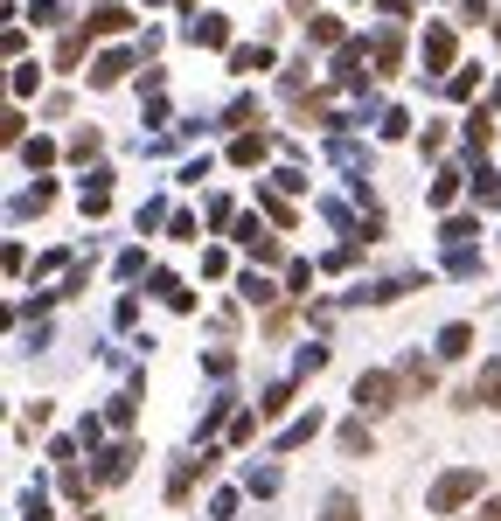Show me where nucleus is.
<instances>
[{
    "label": "nucleus",
    "instance_id": "412c9836",
    "mask_svg": "<svg viewBox=\"0 0 501 521\" xmlns=\"http://www.w3.org/2000/svg\"><path fill=\"white\" fill-rule=\"evenodd\" d=\"M154 292H161V299L174 306V313H188V306H195V292H188V285H181L174 271H154Z\"/></svg>",
    "mask_w": 501,
    "mask_h": 521
},
{
    "label": "nucleus",
    "instance_id": "e433bc0d",
    "mask_svg": "<svg viewBox=\"0 0 501 521\" xmlns=\"http://www.w3.org/2000/svg\"><path fill=\"white\" fill-rule=\"evenodd\" d=\"M314 369H328V348L314 341V348H300V362H293V376H314Z\"/></svg>",
    "mask_w": 501,
    "mask_h": 521
},
{
    "label": "nucleus",
    "instance_id": "f257e3e1",
    "mask_svg": "<svg viewBox=\"0 0 501 521\" xmlns=\"http://www.w3.org/2000/svg\"><path fill=\"white\" fill-rule=\"evenodd\" d=\"M474 494H481V466H453V473H439V487H432L425 508H432V515H460Z\"/></svg>",
    "mask_w": 501,
    "mask_h": 521
},
{
    "label": "nucleus",
    "instance_id": "f03ea898",
    "mask_svg": "<svg viewBox=\"0 0 501 521\" xmlns=\"http://www.w3.org/2000/svg\"><path fill=\"white\" fill-rule=\"evenodd\" d=\"M397 396H404V376H390V369H369V376L355 383L362 417H376V410H397Z\"/></svg>",
    "mask_w": 501,
    "mask_h": 521
},
{
    "label": "nucleus",
    "instance_id": "c03bdc74",
    "mask_svg": "<svg viewBox=\"0 0 501 521\" xmlns=\"http://www.w3.org/2000/svg\"><path fill=\"white\" fill-rule=\"evenodd\" d=\"M202 369H209V376H216V383H230V369H237V362H230V355H223V348H209V355H202Z\"/></svg>",
    "mask_w": 501,
    "mask_h": 521
},
{
    "label": "nucleus",
    "instance_id": "f3484780",
    "mask_svg": "<svg viewBox=\"0 0 501 521\" xmlns=\"http://www.w3.org/2000/svg\"><path fill=\"white\" fill-rule=\"evenodd\" d=\"M404 390H411V396H432V390H439V369H432L425 355H411V362H404Z\"/></svg>",
    "mask_w": 501,
    "mask_h": 521
},
{
    "label": "nucleus",
    "instance_id": "aec40b11",
    "mask_svg": "<svg viewBox=\"0 0 501 521\" xmlns=\"http://www.w3.org/2000/svg\"><path fill=\"white\" fill-rule=\"evenodd\" d=\"M488 139H495V119H488V105H474V112H467V146H474L481 160H488Z\"/></svg>",
    "mask_w": 501,
    "mask_h": 521
},
{
    "label": "nucleus",
    "instance_id": "2eb2a0df",
    "mask_svg": "<svg viewBox=\"0 0 501 521\" xmlns=\"http://www.w3.org/2000/svg\"><path fill=\"white\" fill-rule=\"evenodd\" d=\"M321 438V410H307V417H293L286 431H279V452H300V445H314Z\"/></svg>",
    "mask_w": 501,
    "mask_h": 521
},
{
    "label": "nucleus",
    "instance_id": "603ef678",
    "mask_svg": "<svg viewBox=\"0 0 501 521\" xmlns=\"http://www.w3.org/2000/svg\"><path fill=\"white\" fill-rule=\"evenodd\" d=\"M376 7H383V14H390V28H397V21H404V14H411V0H376Z\"/></svg>",
    "mask_w": 501,
    "mask_h": 521
},
{
    "label": "nucleus",
    "instance_id": "6ab92c4d",
    "mask_svg": "<svg viewBox=\"0 0 501 521\" xmlns=\"http://www.w3.org/2000/svg\"><path fill=\"white\" fill-rule=\"evenodd\" d=\"M223 417H237V396H230V390H216V396H209V410H202V424H195V438H209V431H216Z\"/></svg>",
    "mask_w": 501,
    "mask_h": 521
},
{
    "label": "nucleus",
    "instance_id": "8fccbe9b",
    "mask_svg": "<svg viewBox=\"0 0 501 521\" xmlns=\"http://www.w3.org/2000/svg\"><path fill=\"white\" fill-rule=\"evenodd\" d=\"M251 494H279V473L272 466H251Z\"/></svg>",
    "mask_w": 501,
    "mask_h": 521
},
{
    "label": "nucleus",
    "instance_id": "4d7b16f0",
    "mask_svg": "<svg viewBox=\"0 0 501 521\" xmlns=\"http://www.w3.org/2000/svg\"><path fill=\"white\" fill-rule=\"evenodd\" d=\"M84 521H98V515H84Z\"/></svg>",
    "mask_w": 501,
    "mask_h": 521
},
{
    "label": "nucleus",
    "instance_id": "dca6fc26",
    "mask_svg": "<svg viewBox=\"0 0 501 521\" xmlns=\"http://www.w3.org/2000/svg\"><path fill=\"white\" fill-rule=\"evenodd\" d=\"M133 459H140V445H112V452H105V466H98V487H119V480L133 473Z\"/></svg>",
    "mask_w": 501,
    "mask_h": 521
},
{
    "label": "nucleus",
    "instance_id": "6e6d98bb",
    "mask_svg": "<svg viewBox=\"0 0 501 521\" xmlns=\"http://www.w3.org/2000/svg\"><path fill=\"white\" fill-rule=\"evenodd\" d=\"M181 7H195V0H181Z\"/></svg>",
    "mask_w": 501,
    "mask_h": 521
},
{
    "label": "nucleus",
    "instance_id": "1a4fd4ad",
    "mask_svg": "<svg viewBox=\"0 0 501 521\" xmlns=\"http://www.w3.org/2000/svg\"><path fill=\"white\" fill-rule=\"evenodd\" d=\"M474 403H481V410H495V403H501V362H488V369H481V383L460 396V410H474Z\"/></svg>",
    "mask_w": 501,
    "mask_h": 521
},
{
    "label": "nucleus",
    "instance_id": "9d476101",
    "mask_svg": "<svg viewBox=\"0 0 501 521\" xmlns=\"http://www.w3.org/2000/svg\"><path fill=\"white\" fill-rule=\"evenodd\" d=\"M425 63H432V70H453V28H446V21L425 28Z\"/></svg>",
    "mask_w": 501,
    "mask_h": 521
},
{
    "label": "nucleus",
    "instance_id": "a19ab883",
    "mask_svg": "<svg viewBox=\"0 0 501 521\" xmlns=\"http://www.w3.org/2000/svg\"><path fill=\"white\" fill-rule=\"evenodd\" d=\"M133 223H140V230H161V223H174V216H167V202H161V195H154V202H147V209H140Z\"/></svg>",
    "mask_w": 501,
    "mask_h": 521
},
{
    "label": "nucleus",
    "instance_id": "09e8293b",
    "mask_svg": "<svg viewBox=\"0 0 501 521\" xmlns=\"http://www.w3.org/2000/svg\"><path fill=\"white\" fill-rule=\"evenodd\" d=\"M84 42H91V35H63V49H56V63H63V70H70V63H77V56H84Z\"/></svg>",
    "mask_w": 501,
    "mask_h": 521
},
{
    "label": "nucleus",
    "instance_id": "c756f323",
    "mask_svg": "<svg viewBox=\"0 0 501 521\" xmlns=\"http://www.w3.org/2000/svg\"><path fill=\"white\" fill-rule=\"evenodd\" d=\"M314 209H321V216H328V223H341V230H355V237H362V223H355V216H348V202H334V195H321V202H314Z\"/></svg>",
    "mask_w": 501,
    "mask_h": 521
},
{
    "label": "nucleus",
    "instance_id": "bb28decb",
    "mask_svg": "<svg viewBox=\"0 0 501 521\" xmlns=\"http://www.w3.org/2000/svg\"><path fill=\"white\" fill-rule=\"evenodd\" d=\"M474 209H501V174H474Z\"/></svg>",
    "mask_w": 501,
    "mask_h": 521
},
{
    "label": "nucleus",
    "instance_id": "39448f33",
    "mask_svg": "<svg viewBox=\"0 0 501 521\" xmlns=\"http://www.w3.org/2000/svg\"><path fill=\"white\" fill-rule=\"evenodd\" d=\"M133 28V14L119 7V0H98L91 14H84V35H126Z\"/></svg>",
    "mask_w": 501,
    "mask_h": 521
},
{
    "label": "nucleus",
    "instance_id": "393cba45",
    "mask_svg": "<svg viewBox=\"0 0 501 521\" xmlns=\"http://www.w3.org/2000/svg\"><path fill=\"white\" fill-rule=\"evenodd\" d=\"M341 452H348V459L376 452V438H369V424H362V417H355V424H341Z\"/></svg>",
    "mask_w": 501,
    "mask_h": 521
},
{
    "label": "nucleus",
    "instance_id": "6e6552de",
    "mask_svg": "<svg viewBox=\"0 0 501 521\" xmlns=\"http://www.w3.org/2000/svg\"><path fill=\"white\" fill-rule=\"evenodd\" d=\"M126 70H133V56H126V49H105V56L91 63V84L112 91V84H126Z\"/></svg>",
    "mask_w": 501,
    "mask_h": 521
},
{
    "label": "nucleus",
    "instance_id": "cd10ccee",
    "mask_svg": "<svg viewBox=\"0 0 501 521\" xmlns=\"http://www.w3.org/2000/svg\"><path fill=\"white\" fill-rule=\"evenodd\" d=\"M49 202H56V188H42V181H35L28 195H14V216H42Z\"/></svg>",
    "mask_w": 501,
    "mask_h": 521
},
{
    "label": "nucleus",
    "instance_id": "49530a36",
    "mask_svg": "<svg viewBox=\"0 0 501 521\" xmlns=\"http://www.w3.org/2000/svg\"><path fill=\"white\" fill-rule=\"evenodd\" d=\"M321 521H362V515H355V501H348V494H328V515H321Z\"/></svg>",
    "mask_w": 501,
    "mask_h": 521
},
{
    "label": "nucleus",
    "instance_id": "37998d69",
    "mask_svg": "<svg viewBox=\"0 0 501 521\" xmlns=\"http://www.w3.org/2000/svg\"><path fill=\"white\" fill-rule=\"evenodd\" d=\"M272 188H279V195H300V188H307V174H300V167H279V174H272Z\"/></svg>",
    "mask_w": 501,
    "mask_h": 521
},
{
    "label": "nucleus",
    "instance_id": "473e14b6",
    "mask_svg": "<svg viewBox=\"0 0 501 521\" xmlns=\"http://www.w3.org/2000/svg\"><path fill=\"white\" fill-rule=\"evenodd\" d=\"M21 160H28V167H49V160H56V139H21Z\"/></svg>",
    "mask_w": 501,
    "mask_h": 521
},
{
    "label": "nucleus",
    "instance_id": "4be33fe9",
    "mask_svg": "<svg viewBox=\"0 0 501 521\" xmlns=\"http://www.w3.org/2000/svg\"><path fill=\"white\" fill-rule=\"evenodd\" d=\"M230 160H237V167H258V160H265V132H237V139H230Z\"/></svg>",
    "mask_w": 501,
    "mask_h": 521
},
{
    "label": "nucleus",
    "instance_id": "a878e982",
    "mask_svg": "<svg viewBox=\"0 0 501 521\" xmlns=\"http://www.w3.org/2000/svg\"><path fill=\"white\" fill-rule=\"evenodd\" d=\"M286 403H293V383H272V390L258 396V417L272 424V417H286Z\"/></svg>",
    "mask_w": 501,
    "mask_h": 521
},
{
    "label": "nucleus",
    "instance_id": "f704fd0d",
    "mask_svg": "<svg viewBox=\"0 0 501 521\" xmlns=\"http://www.w3.org/2000/svg\"><path fill=\"white\" fill-rule=\"evenodd\" d=\"M209 230H237V216H230V195H209Z\"/></svg>",
    "mask_w": 501,
    "mask_h": 521
},
{
    "label": "nucleus",
    "instance_id": "5701e85b",
    "mask_svg": "<svg viewBox=\"0 0 501 521\" xmlns=\"http://www.w3.org/2000/svg\"><path fill=\"white\" fill-rule=\"evenodd\" d=\"M258 209H265V216H272L279 230H293V223H300V216H293V202H286L279 188H265V195H258Z\"/></svg>",
    "mask_w": 501,
    "mask_h": 521
},
{
    "label": "nucleus",
    "instance_id": "4468645a",
    "mask_svg": "<svg viewBox=\"0 0 501 521\" xmlns=\"http://www.w3.org/2000/svg\"><path fill=\"white\" fill-rule=\"evenodd\" d=\"M460 355H474V327H467V320L439 327V362H460Z\"/></svg>",
    "mask_w": 501,
    "mask_h": 521
},
{
    "label": "nucleus",
    "instance_id": "2f4dec72",
    "mask_svg": "<svg viewBox=\"0 0 501 521\" xmlns=\"http://www.w3.org/2000/svg\"><path fill=\"white\" fill-rule=\"evenodd\" d=\"M258 119V98L244 91V98H230V112H223V126H251Z\"/></svg>",
    "mask_w": 501,
    "mask_h": 521
},
{
    "label": "nucleus",
    "instance_id": "ea45409f",
    "mask_svg": "<svg viewBox=\"0 0 501 521\" xmlns=\"http://www.w3.org/2000/svg\"><path fill=\"white\" fill-rule=\"evenodd\" d=\"M328 160H341V167H362V146H355V139H328Z\"/></svg>",
    "mask_w": 501,
    "mask_h": 521
},
{
    "label": "nucleus",
    "instance_id": "7c9ffc66",
    "mask_svg": "<svg viewBox=\"0 0 501 521\" xmlns=\"http://www.w3.org/2000/svg\"><path fill=\"white\" fill-rule=\"evenodd\" d=\"M21 521H56V515H49V494H42V487H28V494H21Z\"/></svg>",
    "mask_w": 501,
    "mask_h": 521
},
{
    "label": "nucleus",
    "instance_id": "3c124183",
    "mask_svg": "<svg viewBox=\"0 0 501 521\" xmlns=\"http://www.w3.org/2000/svg\"><path fill=\"white\" fill-rule=\"evenodd\" d=\"M307 278H314V264H307V258L286 264V292H307Z\"/></svg>",
    "mask_w": 501,
    "mask_h": 521
},
{
    "label": "nucleus",
    "instance_id": "a18cd8bd",
    "mask_svg": "<svg viewBox=\"0 0 501 521\" xmlns=\"http://www.w3.org/2000/svg\"><path fill=\"white\" fill-rule=\"evenodd\" d=\"M63 494H70V501H91V480H84L77 466H63Z\"/></svg>",
    "mask_w": 501,
    "mask_h": 521
},
{
    "label": "nucleus",
    "instance_id": "ddd939ff",
    "mask_svg": "<svg viewBox=\"0 0 501 521\" xmlns=\"http://www.w3.org/2000/svg\"><path fill=\"white\" fill-rule=\"evenodd\" d=\"M439 237H446V251H474V237H481V216H446V223H439Z\"/></svg>",
    "mask_w": 501,
    "mask_h": 521
},
{
    "label": "nucleus",
    "instance_id": "0eeeda50",
    "mask_svg": "<svg viewBox=\"0 0 501 521\" xmlns=\"http://www.w3.org/2000/svg\"><path fill=\"white\" fill-rule=\"evenodd\" d=\"M369 56H376V77H390V70L404 63V35H397V28H376V42H369Z\"/></svg>",
    "mask_w": 501,
    "mask_h": 521
},
{
    "label": "nucleus",
    "instance_id": "a211bd4d",
    "mask_svg": "<svg viewBox=\"0 0 501 521\" xmlns=\"http://www.w3.org/2000/svg\"><path fill=\"white\" fill-rule=\"evenodd\" d=\"M307 42H321V49H348V35H341L334 14H307Z\"/></svg>",
    "mask_w": 501,
    "mask_h": 521
},
{
    "label": "nucleus",
    "instance_id": "c9c22d12",
    "mask_svg": "<svg viewBox=\"0 0 501 521\" xmlns=\"http://www.w3.org/2000/svg\"><path fill=\"white\" fill-rule=\"evenodd\" d=\"M237 244L258 251V244H265V223H258V216H237Z\"/></svg>",
    "mask_w": 501,
    "mask_h": 521
},
{
    "label": "nucleus",
    "instance_id": "4c0bfd02",
    "mask_svg": "<svg viewBox=\"0 0 501 521\" xmlns=\"http://www.w3.org/2000/svg\"><path fill=\"white\" fill-rule=\"evenodd\" d=\"M28 21H35V28H56V21H63V0H35Z\"/></svg>",
    "mask_w": 501,
    "mask_h": 521
},
{
    "label": "nucleus",
    "instance_id": "c85d7f7f",
    "mask_svg": "<svg viewBox=\"0 0 501 521\" xmlns=\"http://www.w3.org/2000/svg\"><path fill=\"white\" fill-rule=\"evenodd\" d=\"M425 195H432V209H446V202H453V195H460V167H446V174H439V181H432V188H425Z\"/></svg>",
    "mask_w": 501,
    "mask_h": 521
},
{
    "label": "nucleus",
    "instance_id": "9b49d317",
    "mask_svg": "<svg viewBox=\"0 0 501 521\" xmlns=\"http://www.w3.org/2000/svg\"><path fill=\"white\" fill-rule=\"evenodd\" d=\"M230 70H237V77H258V70H272V49H265V42H237V49H230Z\"/></svg>",
    "mask_w": 501,
    "mask_h": 521
},
{
    "label": "nucleus",
    "instance_id": "7ed1b4c3",
    "mask_svg": "<svg viewBox=\"0 0 501 521\" xmlns=\"http://www.w3.org/2000/svg\"><path fill=\"white\" fill-rule=\"evenodd\" d=\"M209 473H216V452H209V445H202V452H195V459H181V466H174V480H167V501H174V508H181V501H188V494H195V480H209Z\"/></svg>",
    "mask_w": 501,
    "mask_h": 521
},
{
    "label": "nucleus",
    "instance_id": "72a5a7b5",
    "mask_svg": "<svg viewBox=\"0 0 501 521\" xmlns=\"http://www.w3.org/2000/svg\"><path fill=\"white\" fill-rule=\"evenodd\" d=\"M42 84V63H14V98H28Z\"/></svg>",
    "mask_w": 501,
    "mask_h": 521
},
{
    "label": "nucleus",
    "instance_id": "b1692460",
    "mask_svg": "<svg viewBox=\"0 0 501 521\" xmlns=\"http://www.w3.org/2000/svg\"><path fill=\"white\" fill-rule=\"evenodd\" d=\"M237 292H244L251 306H272V299H279V285H272L265 271H244V285H237Z\"/></svg>",
    "mask_w": 501,
    "mask_h": 521
},
{
    "label": "nucleus",
    "instance_id": "79ce46f5",
    "mask_svg": "<svg viewBox=\"0 0 501 521\" xmlns=\"http://www.w3.org/2000/svg\"><path fill=\"white\" fill-rule=\"evenodd\" d=\"M446 271H453V278H474V271H481V251H453Z\"/></svg>",
    "mask_w": 501,
    "mask_h": 521
},
{
    "label": "nucleus",
    "instance_id": "58836bf2",
    "mask_svg": "<svg viewBox=\"0 0 501 521\" xmlns=\"http://www.w3.org/2000/svg\"><path fill=\"white\" fill-rule=\"evenodd\" d=\"M70 160H84V167L98 160V126H91V132H77V139H70Z\"/></svg>",
    "mask_w": 501,
    "mask_h": 521
},
{
    "label": "nucleus",
    "instance_id": "f8f14e48",
    "mask_svg": "<svg viewBox=\"0 0 501 521\" xmlns=\"http://www.w3.org/2000/svg\"><path fill=\"white\" fill-rule=\"evenodd\" d=\"M77 202H84V216H105V209H112V174H105V167H91V181H84V195H77Z\"/></svg>",
    "mask_w": 501,
    "mask_h": 521
},
{
    "label": "nucleus",
    "instance_id": "5fc2aeb1",
    "mask_svg": "<svg viewBox=\"0 0 501 521\" xmlns=\"http://www.w3.org/2000/svg\"><path fill=\"white\" fill-rule=\"evenodd\" d=\"M481 521H501V501H481Z\"/></svg>",
    "mask_w": 501,
    "mask_h": 521
},
{
    "label": "nucleus",
    "instance_id": "423d86ee",
    "mask_svg": "<svg viewBox=\"0 0 501 521\" xmlns=\"http://www.w3.org/2000/svg\"><path fill=\"white\" fill-rule=\"evenodd\" d=\"M133 417H140V376L105 403V424H112V431H133Z\"/></svg>",
    "mask_w": 501,
    "mask_h": 521
},
{
    "label": "nucleus",
    "instance_id": "de8ad7c7",
    "mask_svg": "<svg viewBox=\"0 0 501 521\" xmlns=\"http://www.w3.org/2000/svg\"><path fill=\"white\" fill-rule=\"evenodd\" d=\"M376 132H383V139H404V132H411V119H404V112H383V119H376Z\"/></svg>",
    "mask_w": 501,
    "mask_h": 521
},
{
    "label": "nucleus",
    "instance_id": "864d4df0",
    "mask_svg": "<svg viewBox=\"0 0 501 521\" xmlns=\"http://www.w3.org/2000/svg\"><path fill=\"white\" fill-rule=\"evenodd\" d=\"M460 7H467V21H481V14H488V0H460Z\"/></svg>",
    "mask_w": 501,
    "mask_h": 521
},
{
    "label": "nucleus",
    "instance_id": "20e7f679",
    "mask_svg": "<svg viewBox=\"0 0 501 521\" xmlns=\"http://www.w3.org/2000/svg\"><path fill=\"white\" fill-rule=\"evenodd\" d=\"M195 49H230V21L223 14H188V28H181Z\"/></svg>",
    "mask_w": 501,
    "mask_h": 521
}]
</instances>
